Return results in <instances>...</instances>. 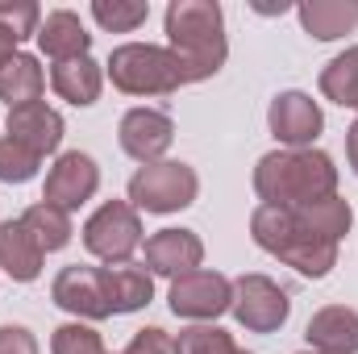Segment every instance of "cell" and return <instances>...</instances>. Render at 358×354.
<instances>
[{"label": "cell", "instance_id": "obj_24", "mask_svg": "<svg viewBox=\"0 0 358 354\" xmlns=\"http://www.w3.org/2000/svg\"><path fill=\"white\" fill-rule=\"evenodd\" d=\"M92 17L108 34H134L146 25L150 4L146 0H92Z\"/></svg>", "mask_w": 358, "mask_h": 354}, {"label": "cell", "instance_id": "obj_29", "mask_svg": "<svg viewBox=\"0 0 358 354\" xmlns=\"http://www.w3.org/2000/svg\"><path fill=\"white\" fill-rule=\"evenodd\" d=\"M121 354H179L176 338L167 334V330H159V325H146V330H138L134 338H129V346Z\"/></svg>", "mask_w": 358, "mask_h": 354}, {"label": "cell", "instance_id": "obj_4", "mask_svg": "<svg viewBox=\"0 0 358 354\" xmlns=\"http://www.w3.org/2000/svg\"><path fill=\"white\" fill-rule=\"evenodd\" d=\"M104 76L113 80V88L125 96H171L183 88V67L167 46L155 42H121L113 46Z\"/></svg>", "mask_w": 358, "mask_h": 354}, {"label": "cell", "instance_id": "obj_27", "mask_svg": "<svg viewBox=\"0 0 358 354\" xmlns=\"http://www.w3.org/2000/svg\"><path fill=\"white\" fill-rule=\"evenodd\" d=\"M176 346L179 354H234L238 351L234 334H225L221 325H187V330H179Z\"/></svg>", "mask_w": 358, "mask_h": 354}, {"label": "cell", "instance_id": "obj_11", "mask_svg": "<svg viewBox=\"0 0 358 354\" xmlns=\"http://www.w3.org/2000/svg\"><path fill=\"white\" fill-rule=\"evenodd\" d=\"M96 192H100V167H96V159L84 155V150H63L50 163L46 183H42V200L55 204V208H63V213L84 208Z\"/></svg>", "mask_w": 358, "mask_h": 354}, {"label": "cell", "instance_id": "obj_23", "mask_svg": "<svg viewBox=\"0 0 358 354\" xmlns=\"http://www.w3.org/2000/svg\"><path fill=\"white\" fill-rule=\"evenodd\" d=\"M21 221L29 225V234L38 238V246H42L46 255L63 250V246L71 242V234H76V225H71V213H63V208H55V204H46V200L29 204V208L21 213Z\"/></svg>", "mask_w": 358, "mask_h": 354}, {"label": "cell", "instance_id": "obj_9", "mask_svg": "<svg viewBox=\"0 0 358 354\" xmlns=\"http://www.w3.org/2000/svg\"><path fill=\"white\" fill-rule=\"evenodd\" d=\"M267 129L275 134L279 146L287 150H304V146H317V138L325 134V113L321 104L300 88H287L271 100L267 108Z\"/></svg>", "mask_w": 358, "mask_h": 354}, {"label": "cell", "instance_id": "obj_32", "mask_svg": "<svg viewBox=\"0 0 358 354\" xmlns=\"http://www.w3.org/2000/svg\"><path fill=\"white\" fill-rule=\"evenodd\" d=\"M17 46H21V42H17V38H13V34H8V29L0 25V67H4V63H8V59L17 55Z\"/></svg>", "mask_w": 358, "mask_h": 354}, {"label": "cell", "instance_id": "obj_15", "mask_svg": "<svg viewBox=\"0 0 358 354\" xmlns=\"http://www.w3.org/2000/svg\"><path fill=\"white\" fill-rule=\"evenodd\" d=\"M313 354H358V309L350 304H325L304 325Z\"/></svg>", "mask_w": 358, "mask_h": 354}, {"label": "cell", "instance_id": "obj_33", "mask_svg": "<svg viewBox=\"0 0 358 354\" xmlns=\"http://www.w3.org/2000/svg\"><path fill=\"white\" fill-rule=\"evenodd\" d=\"M234 354H250V351H242V346H238V351H234Z\"/></svg>", "mask_w": 358, "mask_h": 354}, {"label": "cell", "instance_id": "obj_30", "mask_svg": "<svg viewBox=\"0 0 358 354\" xmlns=\"http://www.w3.org/2000/svg\"><path fill=\"white\" fill-rule=\"evenodd\" d=\"M0 354H42V351H38L34 330L8 321V325H0Z\"/></svg>", "mask_w": 358, "mask_h": 354}, {"label": "cell", "instance_id": "obj_1", "mask_svg": "<svg viewBox=\"0 0 358 354\" xmlns=\"http://www.w3.org/2000/svg\"><path fill=\"white\" fill-rule=\"evenodd\" d=\"M163 29H167V50L183 67V84H204L225 67L229 38H225V8L217 0H171L163 13Z\"/></svg>", "mask_w": 358, "mask_h": 354}, {"label": "cell", "instance_id": "obj_10", "mask_svg": "<svg viewBox=\"0 0 358 354\" xmlns=\"http://www.w3.org/2000/svg\"><path fill=\"white\" fill-rule=\"evenodd\" d=\"M50 300L63 313H71L76 321H104V317H113L104 267H84V263L63 267L55 275V283H50Z\"/></svg>", "mask_w": 358, "mask_h": 354}, {"label": "cell", "instance_id": "obj_21", "mask_svg": "<svg viewBox=\"0 0 358 354\" xmlns=\"http://www.w3.org/2000/svg\"><path fill=\"white\" fill-rule=\"evenodd\" d=\"M42 92H46V71H42V63H38L34 55L17 50V55L0 67V100H4L8 108L34 104V100H42Z\"/></svg>", "mask_w": 358, "mask_h": 354}, {"label": "cell", "instance_id": "obj_20", "mask_svg": "<svg viewBox=\"0 0 358 354\" xmlns=\"http://www.w3.org/2000/svg\"><path fill=\"white\" fill-rule=\"evenodd\" d=\"M104 283H108V304H113V317L142 313V309L155 300V275L146 271V263L104 267Z\"/></svg>", "mask_w": 358, "mask_h": 354}, {"label": "cell", "instance_id": "obj_8", "mask_svg": "<svg viewBox=\"0 0 358 354\" xmlns=\"http://www.w3.org/2000/svg\"><path fill=\"white\" fill-rule=\"evenodd\" d=\"M167 304L171 313L192 321V325H217V317H225L234 309V279L221 275V271H187L171 279V292H167Z\"/></svg>", "mask_w": 358, "mask_h": 354}, {"label": "cell", "instance_id": "obj_14", "mask_svg": "<svg viewBox=\"0 0 358 354\" xmlns=\"http://www.w3.org/2000/svg\"><path fill=\"white\" fill-rule=\"evenodd\" d=\"M142 246H146V271L150 275L179 279L187 271H200V263H204V242L196 229H159Z\"/></svg>", "mask_w": 358, "mask_h": 354}, {"label": "cell", "instance_id": "obj_34", "mask_svg": "<svg viewBox=\"0 0 358 354\" xmlns=\"http://www.w3.org/2000/svg\"><path fill=\"white\" fill-rule=\"evenodd\" d=\"M300 354H313V351H300Z\"/></svg>", "mask_w": 358, "mask_h": 354}, {"label": "cell", "instance_id": "obj_6", "mask_svg": "<svg viewBox=\"0 0 358 354\" xmlns=\"http://www.w3.org/2000/svg\"><path fill=\"white\" fill-rule=\"evenodd\" d=\"M142 213L129 200H104L88 221H84V250L100 263H134L142 250Z\"/></svg>", "mask_w": 358, "mask_h": 354}, {"label": "cell", "instance_id": "obj_5", "mask_svg": "<svg viewBox=\"0 0 358 354\" xmlns=\"http://www.w3.org/2000/svg\"><path fill=\"white\" fill-rule=\"evenodd\" d=\"M196 196H200V176H196V167H187L179 159L138 167L129 176V204L138 213L167 217V213H179V208L196 204Z\"/></svg>", "mask_w": 358, "mask_h": 354}, {"label": "cell", "instance_id": "obj_2", "mask_svg": "<svg viewBox=\"0 0 358 354\" xmlns=\"http://www.w3.org/2000/svg\"><path fill=\"white\" fill-rule=\"evenodd\" d=\"M255 196L271 208H300L325 196H338V167L325 150L304 146V150H267L255 163Z\"/></svg>", "mask_w": 358, "mask_h": 354}, {"label": "cell", "instance_id": "obj_13", "mask_svg": "<svg viewBox=\"0 0 358 354\" xmlns=\"http://www.w3.org/2000/svg\"><path fill=\"white\" fill-rule=\"evenodd\" d=\"M4 134L21 146H29L34 155H55L63 146V134H67V121L59 108H50L46 100H34V104H21V108H8V121H4Z\"/></svg>", "mask_w": 358, "mask_h": 354}, {"label": "cell", "instance_id": "obj_31", "mask_svg": "<svg viewBox=\"0 0 358 354\" xmlns=\"http://www.w3.org/2000/svg\"><path fill=\"white\" fill-rule=\"evenodd\" d=\"M346 163H350V171L358 176V121L346 129Z\"/></svg>", "mask_w": 358, "mask_h": 354}, {"label": "cell", "instance_id": "obj_7", "mask_svg": "<svg viewBox=\"0 0 358 354\" xmlns=\"http://www.w3.org/2000/svg\"><path fill=\"white\" fill-rule=\"evenodd\" d=\"M229 313L246 334H279L292 317V296L271 275L250 271V275L234 279V309Z\"/></svg>", "mask_w": 358, "mask_h": 354}, {"label": "cell", "instance_id": "obj_12", "mask_svg": "<svg viewBox=\"0 0 358 354\" xmlns=\"http://www.w3.org/2000/svg\"><path fill=\"white\" fill-rule=\"evenodd\" d=\"M117 142H121V150H125L134 163H142V167L163 163L167 150H171V142H176V121H171L163 108L138 104V108H129V113L121 117Z\"/></svg>", "mask_w": 358, "mask_h": 354}, {"label": "cell", "instance_id": "obj_19", "mask_svg": "<svg viewBox=\"0 0 358 354\" xmlns=\"http://www.w3.org/2000/svg\"><path fill=\"white\" fill-rule=\"evenodd\" d=\"M296 17L313 42H338L358 29V0H304Z\"/></svg>", "mask_w": 358, "mask_h": 354}, {"label": "cell", "instance_id": "obj_26", "mask_svg": "<svg viewBox=\"0 0 358 354\" xmlns=\"http://www.w3.org/2000/svg\"><path fill=\"white\" fill-rule=\"evenodd\" d=\"M50 354H108V346L88 321H67L50 334Z\"/></svg>", "mask_w": 358, "mask_h": 354}, {"label": "cell", "instance_id": "obj_28", "mask_svg": "<svg viewBox=\"0 0 358 354\" xmlns=\"http://www.w3.org/2000/svg\"><path fill=\"white\" fill-rule=\"evenodd\" d=\"M0 25L25 42V38H38V25H42V4L34 0H0Z\"/></svg>", "mask_w": 358, "mask_h": 354}, {"label": "cell", "instance_id": "obj_16", "mask_svg": "<svg viewBox=\"0 0 358 354\" xmlns=\"http://www.w3.org/2000/svg\"><path fill=\"white\" fill-rule=\"evenodd\" d=\"M42 263H46V250L38 246V238L29 234V225L21 217L0 221V271L13 283H34L42 275Z\"/></svg>", "mask_w": 358, "mask_h": 354}, {"label": "cell", "instance_id": "obj_18", "mask_svg": "<svg viewBox=\"0 0 358 354\" xmlns=\"http://www.w3.org/2000/svg\"><path fill=\"white\" fill-rule=\"evenodd\" d=\"M46 80H50V88H55L59 100H67L76 108H88V104L100 100V92H104V67L92 55H80V59L55 63Z\"/></svg>", "mask_w": 358, "mask_h": 354}, {"label": "cell", "instance_id": "obj_22", "mask_svg": "<svg viewBox=\"0 0 358 354\" xmlns=\"http://www.w3.org/2000/svg\"><path fill=\"white\" fill-rule=\"evenodd\" d=\"M317 88H321L325 100H334L342 108H358V46H346L342 55H334L321 67Z\"/></svg>", "mask_w": 358, "mask_h": 354}, {"label": "cell", "instance_id": "obj_3", "mask_svg": "<svg viewBox=\"0 0 358 354\" xmlns=\"http://www.w3.org/2000/svg\"><path fill=\"white\" fill-rule=\"evenodd\" d=\"M250 238L259 250L287 263L304 279H325L338 267V250H342L338 242L321 238L300 208H271V204H259L250 213Z\"/></svg>", "mask_w": 358, "mask_h": 354}, {"label": "cell", "instance_id": "obj_17", "mask_svg": "<svg viewBox=\"0 0 358 354\" xmlns=\"http://www.w3.org/2000/svg\"><path fill=\"white\" fill-rule=\"evenodd\" d=\"M38 50L50 59V63H67V59H80L92 50V34L84 29L80 13L71 8H50L38 25Z\"/></svg>", "mask_w": 358, "mask_h": 354}, {"label": "cell", "instance_id": "obj_25", "mask_svg": "<svg viewBox=\"0 0 358 354\" xmlns=\"http://www.w3.org/2000/svg\"><path fill=\"white\" fill-rule=\"evenodd\" d=\"M42 171V155H34L29 146L13 142L8 134L0 138V179L4 183H29V179Z\"/></svg>", "mask_w": 358, "mask_h": 354}]
</instances>
